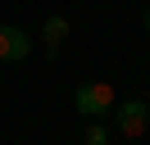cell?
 <instances>
[{
	"instance_id": "1",
	"label": "cell",
	"mask_w": 150,
	"mask_h": 145,
	"mask_svg": "<svg viewBox=\"0 0 150 145\" xmlns=\"http://www.w3.org/2000/svg\"><path fill=\"white\" fill-rule=\"evenodd\" d=\"M73 104H77V113H86V118H105V113H114V86L109 82H77Z\"/></svg>"
},
{
	"instance_id": "2",
	"label": "cell",
	"mask_w": 150,
	"mask_h": 145,
	"mask_svg": "<svg viewBox=\"0 0 150 145\" xmlns=\"http://www.w3.org/2000/svg\"><path fill=\"white\" fill-rule=\"evenodd\" d=\"M114 127L137 141V136L150 127V104L146 100H123V104H114Z\"/></svg>"
},
{
	"instance_id": "3",
	"label": "cell",
	"mask_w": 150,
	"mask_h": 145,
	"mask_svg": "<svg viewBox=\"0 0 150 145\" xmlns=\"http://www.w3.org/2000/svg\"><path fill=\"white\" fill-rule=\"evenodd\" d=\"M28 54H32L28 32H23V27L0 23V59H5V63H18V59H28Z\"/></svg>"
},
{
	"instance_id": "4",
	"label": "cell",
	"mask_w": 150,
	"mask_h": 145,
	"mask_svg": "<svg viewBox=\"0 0 150 145\" xmlns=\"http://www.w3.org/2000/svg\"><path fill=\"white\" fill-rule=\"evenodd\" d=\"M64 36H68V18H64V14H50V18H46V27H41V41H46V54H55Z\"/></svg>"
},
{
	"instance_id": "5",
	"label": "cell",
	"mask_w": 150,
	"mask_h": 145,
	"mask_svg": "<svg viewBox=\"0 0 150 145\" xmlns=\"http://www.w3.org/2000/svg\"><path fill=\"white\" fill-rule=\"evenodd\" d=\"M86 145H109V127H105L100 118H96V122L86 127Z\"/></svg>"
},
{
	"instance_id": "6",
	"label": "cell",
	"mask_w": 150,
	"mask_h": 145,
	"mask_svg": "<svg viewBox=\"0 0 150 145\" xmlns=\"http://www.w3.org/2000/svg\"><path fill=\"white\" fill-rule=\"evenodd\" d=\"M146 32H150V9H146Z\"/></svg>"
}]
</instances>
